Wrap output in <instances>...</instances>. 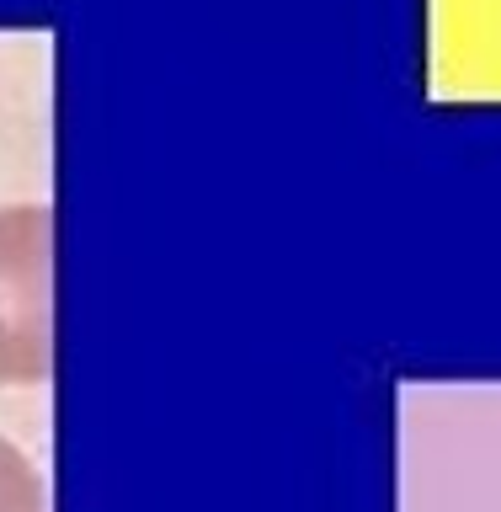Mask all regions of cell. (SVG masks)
Instances as JSON below:
<instances>
[{
    "label": "cell",
    "mask_w": 501,
    "mask_h": 512,
    "mask_svg": "<svg viewBox=\"0 0 501 512\" xmlns=\"http://www.w3.org/2000/svg\"><path fill=\"white\" fill-rule=\"evenodd\" d=\"M0 512H48L43 480L16 443L0 438Z\"/></svg>",
    "instance_id": "2"
},
{
    "label": "cell",
    "mask_w": 501,
    "mask_h": 512,
    "mask_svg": "<svg viewBox=\"0 0 501 512\" xmlns=\"http://www.w3.org/2000/svg\"><path fill=\"white\" fill-rule=\"evenodd\" d=\"M54 219L48 208L0 214V320H6L22 384H43L54 368Z\"/></svg>",
    "instance_id": "1"
},
{
    "label": "cell",
    "mask_w": 501,
    "mask_h": 512,
    "mask_svg": "<svg viewBox=\"0 0 501 512\" xmlns=\"http://www.w3.org/2000/svg\"><path fill=\"white\" fill-rule=\"evenodd\" d=\"M6 384H22V368H16V352H11L6 320H0V390H6Z\"/></svg>",
    "instance_id": "3"
}]
</instances>
